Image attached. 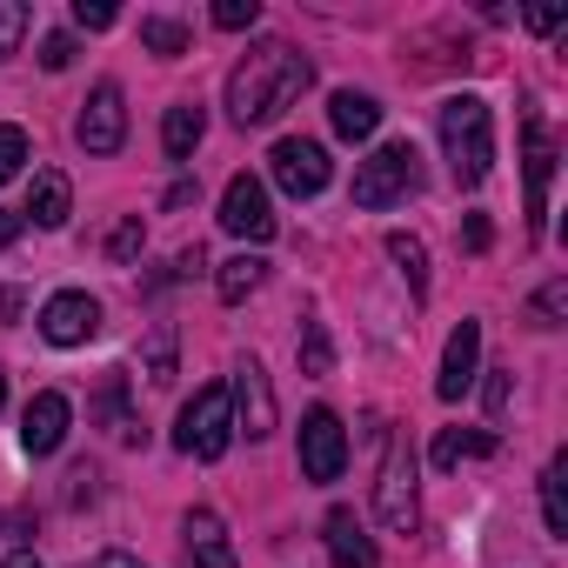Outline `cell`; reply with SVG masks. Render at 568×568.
Segmentation results:
<instances>
[{
    "label": "cell",
    "mask_w": 568,
    "mask_h": 568,
    "mask_svg": "<svg viewBox=\"0 0 568 568\" xmlns=\"http://www.w3.org/2000/svg\"><path fill=\"white\" fill-rule=\"evenodd\" d=\"M308 81H315L308 54H295L288 41H261V48L227 74V114H234L241 128H267L274 114H288V108L308 94Z\"/></svg>",
    "instance_id": "obj_1"
},
{
    "label": "cell",
    "mask_w": 568,
    "mask_h": 568,
    "mask_svg": "<svg viewBox=\"0 0 568 568\" xmlns=\"http://www.w3.org/2000/svg\"><path fill=\"white\" fill-rule=\"evenodd\" d=\"M442 154L455 168L462 187H481L488 168H495V121H488V101L481 94H455L442 101Z\"/></svg>",
    "instance_id": "obj_2"
},
{
    "label": "cell",
    "mask_w": 568,
    "mask_h": 568,
    "mask_svg": "<svg viewBox=\"0 0 568 568\" xmlns=\"http://www.w3.org/2000/svg\"><path fill=\"white\" fill-rule=\"evenodd\" d=\"M422 187V154L415 141H382L362 168H355V207H395Z\"/></svg>",
    "instance_id": "obj_3"
},
{
    "label": "cell",
    "mask_w": 568,
    "mask_h": 568,
    "mask_svg": "<svg viewBox=\"0 0 568 568\" xmlns=\"http://www.w3.org/2000/svg\"><path fill=\"white\" fill-rule=\"evenodd\" d=\"M227 442H234V408H227V388L207 382V388H194V402L181 408V422H174V448L194 455V462H221Z\"/></svg>",
    "instance_id": "obj_4"
},
{
    "label": "cell",
    "mask_w": 568,
    "mask_h": 568,
    "mask_svg": "<svg viewBox=\"0 0 568 568\" xmlns=\"http://www.w3.org/2000/svg\"><path fill=\"white\" fill-rule=\"evenodd\" d=\"M267 174H274V187H281V194L308 201V194H322V187H328L335 161H328V148H322V141H302V134H288V141H274V154H267Z\"/></svg>",
    "instance_id": "obj_5"
},
{
    "label": "cell",
    "mask_w": 568,
    "mask_h": 568,
    "mask_svg": "<svg viewBox=\"0 0 568 568\" xmlns=\"http://www.w3.org/2000/svg\"><path fill=\"white\" fill-rule=\"evenodd\" d=\"M342 468H348L342 415L335 408H308V422H302V475L308 481H342Z\"/></svg>",
    "instance_id": "obj_6"
},
{
    "label": "cell",
    "mask_w": 568,
    "mask_h": 568,
    "mask_svg": "<svg viewBox=\"0 0 568 568\" xmlns=\"http://www.w3.org/2000/svg\"><path fill=\"white\" fill-rule=\"evenodd\" d=\"M375 515L388 521V528H415V455H408V442H388V462H382V481H375Z\"/></svg>",
    "instance_id": "obj_7"
},
{
    "label": "cell",
    "mask_w": 568,
    "mask_h": 568,
    "mask_svg": "<svg viewBox=\"0 0 568 568\" xmlns=\"http://www.w3.org/2000/svg\"><path fill=\"white\" fill-rule=\"evenodd\" d=\"M521 174H528V234L548 227V181H555V134L541 128V114L521 121Z\"/></svg>",
    "instance_id": "obj_8"
},
{
    "label": "cell",
    "mask_w": 568,
    "mask_h": 568,
    "mask_svg": "<svg viewBox=\"0 0 568 568\" xmlns=\"http://www.w3.org/2000/svg\"><path fill=\"white\" fill-rule=\"evenodd\" d=\"M221 227L241 241H274V207H267V187L254 174H234L221 187Z\"/></svg>",
    "instance_id": "obj_9"
},
{
    "label": "cell",
    "mask_w": 568,
    "mask_h": 568,
    "mask_svg": "<svg viewBox=\"0 0 568 568\" xmlns=\"http://www.w3.org/2000/svg\"><path fill=\"white\" fill-rule=\"evenodd\" d=\"M74 134H81V148H88V154H114V148L128 141V101H121V88H114V81L88 94V108H81Z\"/></svg>",
    "instance_id": "obj_10"
},
{
    "label": "cell",
    "mask_w": 568,
    "mask_h": 568,
    "mask_svg": "<svg viewBox=\"0 0 568 568\" xmlns=\"http://www.w3.org/2000/svg\"><path fill=\"white\" fill-rule=\"evenodd\" d=\"M41 335H48L54 348H81V342H94V335H101V302L81 295V288L54 295V302L41 308Z\"/></svg>",
    "instance_id": "obj_11"
},
{
    "label": "cell",
    "mask_w": 568,
    "mask_h": 568,
    "mask_svg": "<svg viewBox=\"0 0 568 568\" xmlns=\"http://www.w3.org/2000/svg\"><path fill=\"white\" fill-rule=\"evenodd\" d=\"M227 408L241 415L234 428H247V442H261V435H274V388H267V375H261V362H241V368H234V388H227Z\"/></svg>",
    "instance_id": "obj_12"
},
{
    "label": "cell",
    "mask_w": 568,
    "mask_h": 568,
    "mask_svg": "<svg viewBox=\"0 0 568 568\" xmlns=\"http://www.w3.org/2000/svg\"><path fill=\"white\" fill-rule=\"evenodd\" d=\"M475 368H481V322H462L442 348V375H435V395L442 402H462L475 388Z\"/></svg>",
    "instance_id": "obj_13"
},
{
    "label": "cell",
    "mask_w": 568,
    "mask_h": 568,
    "mask_svg": "<svg viewBox=\"0 0 568 568\" xmlns=\"http://www.w3.org/2000/svg\"><path fill=\"white\" fill-rule=\"evenodd\" d=\"M68 422H74V408H68V395H61V388L34 395V402H28V415H21V448H28V455H54V448L68 442Z\"/></svg>",
    "instance_id": "obj_14"
},
{
    "label": "cell",
    "mask_w": 568,
    "mask_h": 568,
    "mask_svg": "<svg viewBox=\"0 0 568 568\" xmlns=\"http://www.w3.org/2000/svg\"><path fill=\"white\" fill-rule=\"evenodd\" d=\"M181 535H187V568H241V561H234V548H227V528H221V515H214V508H194V515L181 521Z\"/></svg>",
    "instance_id": "obj_15"
},
{
    "label": "cell",
    "mask_w": 568,
    "mask_h": 568,
    "mask_svg": "<svg viewBox=\"0 0 568 568\" xmlns=\"http://www.w3.org/2000/svg\"><path fill=\"white\" fill-rule=\"evenodd\" d=\"M68 207H74V187H68V174H34V194H28V207H21V221H34V227H68Z\"/></svg>",
    "instance_id": "obj_16"
},
{
    "label": "cell",
    "mask_w": 568,
    "mask_h": 568,
    "mask_svg": "<svg viewBox=\"0 0 568 568\" xmlns=\"http://www.w3.org/2000/svg\"><path fill=\"white\" fill-rule=\"evenodd\" d=\"M328 121H335V134H342V141H368V134L382 128V101H375V94L342 88V94L328 101Z\"/></svg>",
    "instance_id": "obj_17"
},
{
    "label": "cell",
    "mask_w": 568,
    "mask_h": 568,
    "mask_svg": "<svg viewBox=\"0 0 568 568\" xmlns=\"http://www.w3.org/2000/svg\"><path fill=\"white\" fill-rule=\"evenodd\" d=\"M328 555H335V568H375V541L348 508L328 515Z\"/></svg>",
    "instance_id": "obj_18"
},
{
    "label": "cell",
    "mask_w": 568,
    "mask_h": 568,
    "mask_svg": "<svg viewBox=\"0 0 568 568\" xmlns=\"http://www.w3.org/2000/svg\"><path fill=\"white\" fill-rule=\"evenodd\" d=\"M201 134H207V121H201V108H194V101L168 108V121H161V148H168V161H194Z\"/></svg>",
    "instance_id": "obj_19"
},
{
    "label": "cell",
    "mask_w": 568,
    "mask_h": 568,
    "mask_svg": "<svg viewBox=\"0 0 568 568\" xmlns=\"http://www.w3.org/2000/svg\"><path fill=\"white\" fill-rule=\"evenodd\" d=\"M475 455H495V428H442L435 435V468H462Z\"/></svg>",
    "instance_id": "obj_20"
},
{
    "label": "cell",
    "mask_w": 568,
    "mask_h": 568,
    "mask_svg": "<svg viewBox=\"0 0 568 568\" xmlns=\"http://www.w3.org/2000/svg\"><path fill=\"white\" fill-rule=\"evenodd\" d=\"M261 274H267L261 254H234V261H221V274H214V295L234 308V302H247V295L261 288Z\"/></svg>",
    "instance_id": "obj_21"
},
{
    "label": "cell",
    "mask_w": 568,
    "mask_h": 568,
    "mask_svg": "<svg viewBox=\"0 0 568 568\" xmlns=\"http://www.w3.org/2000/svg\"><path fill=\"white\" fill-rule=\"evenodd\" d=\"M388 254L402 261V274H408V288H415V295H428V247H422L415 234H402V227H395V234H388Z\"/></svg>",
    "instance_id": "obj_22"
},
{
    "label": "cell",
    "mask_w": 568,
    "mask_h": 568,
    "mask_svg": "<svg viewBox=\"0 0 568 568\" xmlns=\"http://www.w3.org/2000/svg\"><path fill=\"white\" fill-rule=\"evenodd\" d=\"M141 48H154L161 61H174V54H187V28L168 21V14H148V21H141Z\"/></svg>",
    "instance_id": "obj_23"
},
{
    "label": "cell",
    "mask_w": 568,
    "mask_h": 568,
    "mask_svg": "<svg viewBox=\"0 0 568 568\" xmlns=\"http://www.w3.org/2000/svg\"><path fill=\"white\" fill-rule=\"evenodd\" d=\"M141 368H148V382H154V388H168V382H174V328H168V322L148 335V348H141Z\"/></svg>",
    "instance_id": "obj_24"
},
{
    "label": "cell",
    "mask_w": 568,
    "mask_h": 568,
    "mask_svg": "<svg viewBox=\"0 0 568 568\" xmlns=\"http://www.w3.org/2000/svg\"><path fill=\"white\" fill-rule=\"evenodd\" d=\"M561 475H568V462L555 455L548 475H541V515H548V535H568V495H561Z\"/></svg>",
    "instance_id": "obj_25"
},
{
    "label": "cell",
    "mask_w": 568,
    "mask_h": 568,
    "mask_svg": "<svg viewBox=\"0 0 568 568\" xmlns=\"http://www.w3.org/2000/svg\"><path fill=\"white\" fill-rule=\"evenodd\" d=\"M328 368H335V342L322 322H308L302 328V375H328Z\"/></svg>",
    "instance_id": "obj_26"
},
{
    "label": "cell",
    "mask_w": 568,
    "mask_h": 568,
    "mask_svg": "<svg viewBox=\"0 0 568 568\" xmlns=\"http://www.w3.org/2000/svg\"><path fill=\"white\" fill-rule=\"evenodd\" d=\"M101 415H108L114 442H141V422L128 415V395H121V382H108V388H101Z\"/></svg>",
    "instance_id": "obj_27"
},
{
    "label": "cell",
    "mask_w": 568,
    "mask_h": 568,
    "mask_svg": "<svg viewBox=\"0 0 568 568\" xmlns=\"http://www.w3.org/2000/svg\"><path fill=\"white\" fill-rule=\"evenodd\" d=\"M561 308H568V281L555 274L548 288H541V295L528 302V322H535V328H555V322H561Z\"/></svg>",
    "instance_id": "obj_28"
},
{
    "label": "cell",
    "mask_w": 568,
    "mask_h": 568,
    "mask_svg": "<svg viewBox=\"0 0 568 568\" xmlns=\"http://www.w3.org/2000/svg\"><path fill=\"white\" fill-rule=\"evenodd\" d=\"M21 161H28V128H0V187H8L14 174H21Z\"/></svg>",
    "instance_id": "obj_29"
},
{
    "label": "cell",
    "mask_w": 568,
    "mask_h": 568,
    "mask_svg": "<svg viewBox=\"0 0 568 568\" xmlns=\"http://www.w3.org/2000/svg\"><path fill=\"white\" fill-rule=\"evenodd\" d=\"M21 34H28V8L21 0H0V61L21 54Z\"/></svg>",
    "instance_id": "obj_30"
},
{
    "label": "cell",
    "mask_w": 568,
    "mask_h": 568,
    "mask_svg": "<svg viewBox=\"0 0 568 568\" xmlns=\"http://www.w3.org/2000/svg\"><path fill=\"white\" fill-rule=\"evenodd\" d=\"M141 247H148V227H141V214H128V221L108 234V261H134Z\"/></svg>",
    "instance_id": "obj_31"
},
{
    "label": "cell",
    "mask_w": 568,
    "mask_h": 568,
    "mask_svg": "<svg viewBox=\"0 0 568 568\" xmlns=\"http://www.w3.org/2000/svg\"><path fill=\"white\" fill-rule=\"evenodd\" d=\"M254 21H261L254 0H221V8H214V28H227V34H241V28H254Z\"/></svg>",
    "instance_id": "obj_32"
},
{
    "label": "cell",
    "mask_w": 568,
    "mask_h": 568,
    "mask_svg": "<svg viewBox=\"0 0 568 568\" xmlns=\"http://www.w3.org/2000/svg\"><path fill=\"white\" fill-rule=\"evenodd\" d=\"M74 21H81V28H88V34H101V28H114V21H121V14H114V8H108V0H74Z\"/></svg>",
    "instance_id": "obj_33"
},
{
    "label": "cell",
    "mask_w": 568,
    "mask_h": 568,
    "mask_svg": "<svg viewBox=\"0 0 568 568\" xmlns=\"http://www.w3.org/2000/svg\"><path fill=\"white\" fill-rule=\"evenodd\" d=\"M68 61H74V34H48V41H41V68H48V74H61Z\"/></svg>",
    "instance_id": "obj_34"
},
{
    "label": "cell",
    "mask_w": 568,
    "mask_h": 568,
    "mask_svg": "<svg viewBox=\"0 0 568 568\" xmlns=\"http://www.w3.org/2000/svg\"><path fill=\"white\" fill-rule=\"evenodd\" d=\"M508 402H515V382H508V368H495V375H488V422H501Z\"/></svg>",
    "instance_id": "obj_35"
},
{
    "label": "cell",
    "mask_w": 568,
    "mask_h": 568,
    "mask_svg": "<svg viewBox=\"0 0 568 568\" xmlns=\"http://www.w3.org/2000/svg\"><path fill=\"white\" fill-rule=\"evenodd\" d=\"M462 241H468V254H488V241H495V227H488V214H468V227H462Z\"/></svg>",
    "instance_id": "obj_36"
},
{
    "label": "cell",
    "mask_w": 568,
    "mask_h": 568,
    "mask_svg": "<svg viewBox=\"0 0 568 568\" xmlns=\"http://www.w3.org/2000/svg\"><path fill=\"white\" fill-rule=\"evenodd\" d=\"M561 21H568V14H561V8H528V28H535V34H555V28H561Z\"/></svg>",
    "instance_id": "obj_37"
},
{
    "label": "cell",
    "mask_w": 568,
    "mask_h": 568,
    "mask_svg": "<svg viewBox=\"0 0 568 568\" xmlns=\"http://www.w3.org/2000/svg\"><path fill=\"white\" fill-rule=\"evenodd\" d=\"M68 501H94V468H74L68 475Z\"/></svg>",
    "instance_id": "obj_38"
},
{
    "label": "cell",
    "mask_w": 568,
    "mask_h": 568,
    "mask_svg": "<svg viewBox=\"0 0 568 568\" xmlns=\"http://www.w3.org/2000/svg\"><path fill=\"white\" fill-rule=\"evenodd\" d=\"M21 227H28V221H21L14 207H0V247H14V241H21Z\"/></svg>",
    "instance_id": "obj_39"
},
{
    "label": "cell",
    "mask_w": 568,
    "mask_h": 568,
    "mask_svg": "<svg viewBox=\"0 0 568 568\" xmlns=\"http://www.w3.org/2000/svg\"><path fill=\"white\" fill-rule=\"evenodd\" d=\"M194 194H201V187H194V181H174V187H168V207H187V201H194Z\"/></svg>",
    "instance_id": "obj_40"
},
{
    "label": "cell",
    "mask_w": 568,
    "mask_h": 568,
    "mask_svg": "<svg viewBox=\"0 0 568 568\" xmlns=\"http://www.w3.org/2000/svg\"><path fill=\"white\" fill-rule=\"evenodd\" d=\"M94 568H141V561H134V555H128V548H108V555H101V561H94Z\"/></svg>",
    "instance_id": "obj_41"
},
{
    "label": "cell",
    "mask_w": 568,
    "mask_h": 568,
    "mask_svg": "<svg viewBox=\"0 0 568 568\" xmlns=\"http://www.w3.org/2000/svg\"><path fill=\"white\" fill-rule=\"evenodd\" d=\"M21 315V288H0V322H14Z\"/></svg>",
    "instance_id": "obj_42"
},
{
    "label": "cell",
    "mask_w": 568,
    "mask_h": 568,
    "mask_svg": "<svg viewBox=\"0 0 568 568\" xmlns=\"http://www.w3.org/2000/svg\"><path fill=\"white\" fill-rule=\"evenodd\" d=\"M8 568H41V561H34V555H14V561H8Z\"/></svg>",
    "instance_id": "obj_43"
},
{
    "label": "cell",
    "mask_w": 568,
    "mask_h": 568,
    "mask_svg": "<svg viewBox=\"0 0 568 568\" xmlns=\"http://www.w3.org/2000/svg\"><path fill=\"white\" fill-rule=\"evenodd\" d=\"M0 402H8V375H0Z\"/></svg>",
    "instance_id": "obj_44"
}]
</instances>
